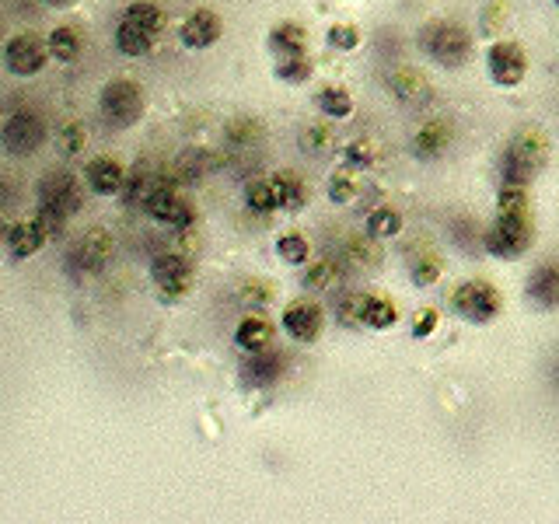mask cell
I'll list each match as a JSON object with an SVG mask.
<instances>
[{"label":"cell","mask_w":559,"mask_h":524,"mask_svg":"<svg viewBox=\"0 0 559 524\" xmlns=\"http://www.w3.org/2000/svg\"><path fill=\"white\" fill-rule=\"evenodd\" d=\"M448 147H451V123L448 119H427L413 137V151H416V158H423V161L441 158Z\"/></svg>","instance_id":"ac0fdd59"},{"label":"cell","mask_w":559,"mask_h":524,"mask_svg":"<svg viewBox=\"0 0 559 524\" xmlns=\"http://www.w3.org/2000/svg\"><path fill=\"white\" fill-rule=\"evenodd\" d=\"M46 49L49 60L56 63H74L81 56V32L74 25H56L53 32L46 35Z\"/></svg>","instance_id":"7402d4cb"},{"label":"cell","mask_w":559,"mask_h":524,"mask_svg":"<svg viewBox=\"0 0 559 524\" xmlns=\"http://www.w3.org/2000/svg\"><path fill=\"white\" fill-rule=\"evenodd\" d=\"M109 259H112V235L105 228H91L74 242L67 266L81 276H91V273H102Z\"/></svg>","instance_id":"7c38bea8"},{"label":"cell","mask_w":559,"mask_h":524,"mask_svg":"<svg viewBox=\"0 0 559 524\" xmlns=\"http://www.w3.org/2000/svg\"><path fill=\"white\" fill-rule=\"evenodd\" d=\"M235 343L242 346L245 353L270 350V346H273V325L266 322V318H259V315L242 318V322H238V329H235Z\"/></svg>","instance_id":"44dd1931"},{"label":"cell","mask_w":559,"mask_h":524,"mask_svg":"<svg viewBox=\"0 0 559 524\" xmlns=\"http://www.w3.org/2000/svg\"><path fill=\"white\" fill-rule=\"evenodd\" d=\"M270 53L283 60V56H297V53H308V32H304L297 21H280V25L270 28V39H266Z\"/></svg>","instance_id":"ffe728a7"},{"label":"cell","mask_w":559,"mask_h":524,"mask_svg":"<svg viewBox=\"0 0 559 524\" xmlns=\"http://www.w3.org/2000/svg\"><path fill=\"white\" fill-rule=\"evenodd\" d=\"M388 91H392L399 102H420V98H427V91H430V84H427V77L420 74V70H413V67H402V70H395L392 77H388Z\"/></svg>","instance_id":"603a6c76"},{"label":"cell","mask_w":559,"mask_h":524,"mask_svg":"<svg viewBox=\"0 0 559 524\" xmlns=\"http://www.w3.org/2000/svg\"><path fill=\"white\" fill-rule=\"evenodd\" d=\"M116 49L123 56H147L154 49V32L133 25V21H119L116 28Z\"/></svg>","instance_id":"484cf974"},{"label":"cell","mask_w":559,"mask_h":524,"mask_svg":"<svg viewBox=\"0 0 559 524\" xmlns=\"http://www.w3.org/2000/svg\"><path fill=\"white\" fill-rule=\"evenodd\" d=\"M259 137H263V126H256L252 119H235V123L228 126V147H235V151L252 147Z\"/></svg>","instance_id":"8d00e7d4"},{"label":"cell","mask_w":559,"mask_h":524,"mask_svg":"<svg viewBox=\"0 0 559 524\" xmlns=\"http://www.w3.org/2000/svg\"><path fill=\"white\" fill-rule=\"evenodd\" d=\"M0 60H4V70L14 77H35L46 70L49 63V49H46V39L35 32H18L11 35V39L4 42V49H0Z\"/></svg>","instance_id":"ba28073f"},{"label":"cell","mask_w":559,"mask_h":524,"mask_svg":"<svg viewBox=\"0 0 559 524\" xmlns=\"http://www.w3.org/2000/svg\"><path fill=\"white\" fill-rule=\"evenodd\" d=\"M528 207V186H500V203L497 214H521Z\"/></svg>","instance_id":"f35d334b"},{"label":"cell","mask_w":559,"mask_h":524,"mask_svg":"<svg viewBox=\"0 0 559 524\" xmlns=\"http://www.w3.org/2000/svg\"><path fill=\"white\" fill-rule=\"evenodd\" d=\"M437 329V308H420L413 322V339H427Z\"/></svg>","instance_id":"ee69618b"},{"label":"cell","mask_w":559,"mask_h":524,"mask_svg":"<svg viewBox=\"0 0 559 524\" xmlns=\"http://www.w3.org/2000/svg\"><path fill=\"white\" fill-rule=\"evenodd\" d=\"M144 210L151 214V221L165 224V228H172V231H189L196 224L193 203L182 193H175V186H165V182L154 189L151 200L144 203Z\"/></svg>","instance_id":"30bf717a"},{"label":"cell","mask_w":559,"mask_h":524,"mask_svg":"<svg viewBox=\"0 0 559 524\" xmlns=\"http://www.w3.org/2000/svg\"><path fill=\"white\" fill-rule=\"evenodd\" d=\"M420 49L434 63L455 70V67H462V63L469 60L472 39H469V32H465L462 25H455V21H430V25L420 32Z\"/></svg>","instance_id":"5b68a950"},{"label":"cell","mask_w":559,"mask_h":524,"mask_svg":"<svg viewBox=\"0 0 559 524\" xmlns=\"http://www.w3.org/2000/svg\"><path fill=\"white\" fill-rule=\"evenodd\" d=\"M549 161V140L539 130H521L500 158V179L504 186H528Z\"/></svg>","instance_id":"6da1fadb"},{"label":"cell","mask_w":559,"mask_h":524,"mask_svg":"<svg viewBox=\"0 0 559 524\" xmlns=\"http://www.w3.org/2000/svg\"><path fill=\"white\" fill-rule=\"evenodd\" d=\"M486 74L500 88H518L528 74V53L518 42H493L486 49Z\"/></svg>","instance_id":"8fae6325"},{"label":"cell","mask_w":559,"mask_h":524,"mask_svg":"<svg viewBox=\"0 0 559 524\" xmlns=\"http://www.w3.org/2000/svg\"><path fill=\"white\" fill-rule=\"evenodd\" d=\"M273 196H277V210H301L308 203V189L294 172H277L270 175Z\"/></svg>","instance_id":"cb8c5ba5"},{"label":"cell","mask_w":559,"mask_h":524,"mask_svg":"<svg viewBox=\"0 0 559 524\" xmlns=\"http://www.w3.org/2000/svg\"><path fill=\"white\" fill-rule=\"evenodd\" d=\"M245 207H249L252 214H273V210H277V196H273L270 179H252L249 186H245Z\"/></svg>","instance_id":"d6a6232c"},{"label":"cell","mask_w":559,"mask_h":524,"mask_svg":"<svg viewBox=\"0 0 559 524\" xmlns=\"http://www.w3.org/2000/svg\"><path fill=\"white\" fill-rule=\"evenodd\" d=\"M49 130L46 119L32 109H18L0 123V147H4L11 158H32L42 144H46Z\"/></svg>","instance_id":"8992f818"},{"label":"cell","mask_w":559,"mask_h":524,"mask_svg":"<svg viewBox=\"0 0 559 524\" xmlns=\"http://www.w3.org/2000/svg\"><path fill=\"white\" fill-rule=\"evenodd\" d=\"M399 322V304L392 301V297H378V294H367L364 301V315H360V325H367V329H392V325Z\"/></svg>","instance_id":"d4e9b609"},{"label":"cell","mask_w":559,"mask_h":524,"mask_svg":"<svg viewBox=\"0 0 559 524\" xmlns=\"http://www.w3.org/2000/svg\"><path fill=\"white\" fill-rule=\"evenodd\" d=\"M402 231V214L392 207H378L367 214V235L374 238V242H381V238H395Z\"/></svg>","instance_id":"4dcf8cb0"},{"label":"cell","mask_w":559,"mask_h":524,"mask_svg":"<svg viewBox=\"0 0 559 524\" xmlns=\"http://www.w3.org/2000/svg\"><path fill=\"white\" fill-rule=\"evenodd\" d=\"M556 7H559V0H556Z\"/></svg>","instance_id":"bcb514c9"},{"label":"cell","mask_w":559,"mask_h":524,"mask_svg":"<svg viewBox=\"0 0 559 524\" xmlns=\"http://www.w3.org/2000/svg\"><path fill=\"white\" fill-rule=\"evenodd\" d=\"M413 283L416 287H430V283H437L441 280V273H444V262L437 252H420V256L413 259Z\"/></svg>","instance_id":"d590c367"},{"label":"cell","mask_w":559,"mask_h":524,"mask_svg":"<svg viewBox=\"0 0 559 524\" xmlns=\"http://www.w3.org/2000/svg\"><path fill=\"white\" fill-rule=\"evenodd\" d=\"M283 332H287L294 343H315L322 336V325H325V311L318 308L315 301H290L283 308Z\"/></svg>","instance_id":"5bb4252c"},{"label":"cell","mask_w":559,"mask_h":524,"mask_svg":"<svg viewBox=\"0 0 559 524\" xmlns=\"http://www.w3.org/2000/svg\"><path fill=\"white\" fill-rule=\"evenodd\" d=\"M532 242H535L532 210H521V214H497L493 228L483 235L486 252H493L497 259H507V262L532 249Z\"/></svg>","instance_id":"277c9868"},{"label":"cell","mask_w":559,"mask_h":524,"mask_svg":"<svg viewBox=\"0 0 559 524\" xmlns=\"http://www.w3.org/2000/svg\"><path fill=\"white\" fill-rule=\"evenodd\" d=\"M35 200H39V217L56 235L81 210V189H77V182L67 172H49L42 175L39 189H35Z\"/></svg>","instance_id":"3957f363"},{"label":"cell","mask_w":559,"mask_h":524,"mask_svg":"<svg viewBox=\"0 0 559 524\" xmlns=\"http://www.w3.org/2000/svg\"><path fill=\"white\" fill-rule=\"evenodd\" d=\"M304 147H308L311 154H322V151H329V144H332V130L329 126H308V130H304Z\"/></svg>","instance_id":"b9f144b4"},{"label":"cell","mask_w":559,"mask_h":524,"mask_svg":"<svg viewBox=\"0 0 559 524\" xmlns=\"http://www.w3.org/2000/svg\"><path fill=\"white\" fill-rule=\"evenodd\" d=\"M528 301L542 311L559 308V262H542L528 276Z\"/></svg>","instance_id":"e0dca14e"},{"label":"cell","mask_w":559,"mask_h":524,"mask_svg":"<svg viewBox=\"0 0 559 524\" xmlns=\"http://www.w3.org/2000/svg\"><path fill=\"white\" fill-rule=\"evenodd\" d=\"M325 193H329V200L339 203V207H346V203H357V196H360V175H357V168L346 165L343 172L332 175L329 186H325Z\"/></svg>","instance_id":"f1b7e54d"},{"label":"cell","mask_w":559,"mask_h":524,"mask_svg":"<svg viewBox=\"0 0 559 524\" xmlns=\"http://www.w3.org/2000/svg\"><path fill=\"white\" fill-rule=\"evenodd\" d=\"M325 42H329L332 49L353 53V49L360 46V28L357 25H332L329 32H325Z\"/></svg>","instance_id":"ab89813d"},{"label":"cell","mask_w":559,"mask_h":524,"mask_svg":"<svg viewBox=\"0 0 559 524\" xmlns=\"http://www.w3.org/2000/svg\"><path fill=\"white\" fill-rule=\"evenodd\" d=\"M151 280L165 301H179L193 290V262L179 252H161L151 259Z\"/></svg>","instance_id":"9c48e42d"},{"label":"cell","mask_w":559,"mask_h":524,"mask_svg":"<svg viewBox=\"0 0 559 524\" xmlns=\"http://www.w3.org/2000/svg\"><path fill=\"white\" fill-rule=\"evenodd\" d=\"M46 7H56V11H63V7H74L77 0H42Z\"/></svg>","instance_id":"f6af8a7d"},{"label":"cell","mask_w":559,"mask_h":524,"mask_svg":"<svg viewBox=\"0 0 559 524\" xmlns=\"http://www.w3.org/2000/svg\"><path fill=\"white\" fill-rule=\"evenodd\" d=\"M123 21H133V25H140V28H147V32L158 35L161 28H165V11H161L158 4H151V0H133V4L123 11Z\"/></svg>","instance_id":"f546056e"},{"label":"cell","mask_w":559,"mask_h":524,"mask_svg":"<svg viewBox=\"0 0 559 524\" xmlns=\"http://www.w3.org/2000/svg\"><path fill=\"white\" fill-rule=\"evenodd\" d=\"M277 256L287 262V266H308L311 262V245L304 235L297 231H287V235L277 238Z\"/></svg>","instance_id":"1f68e13d"},{"label":"cell","mask_w":559,"mask_h":524,"mask_svg":"<svg viewBox=\"0 0 559 524\" xmlns=\"http://www.w3.org/2000/svg\"><path fill=\"white\" fill-rule=\"evenodd\" d=\"M315 105L318 112H322L325 119H346L353 112V98L346 88H336V84H329V88H322L315 95Z\"/></svg>","instance_id":"4316f807"},{"label":"cell","mask_w":559,"mask_h":524,"mask_svg":"<svg viewBox=\"0 0 559 524\" xmlns=\"http://www.w3.org/2000/svg\"><path fill=\"white\" fill-rule=\"evenodd\" d=\"M343 276V262L339 259H315L308 269H304V287L308 290H329L339 283Z\"/></svg>","instance_id":"83f0119b"},{"label":"cell","mask_w":559,"mask_h":524,"mask_svg":"<svg viewBox=\"0 0 559 524\" xmlns=\"http://www.w3.org/2000/svg\"><path fill=\"white\" fill-rule=\"evenodd\" d=\"M451 308L472 325H486L500 315V290L486 280H465L451 290Z\"/></svg>","instance_id":"52a82bcc"},{"label":"cell","mask_w":559,"mask_h":524,"mask_svg":"<svg viewBox=\"0 0 559 524\" xmlns=\"http://www.w3.org/2000/svg\"><path fill=\"white\" fill-rule=\"evenodd\" d=\"M84 144H88V133H84V126H67V130L60 133V151L63 154H81Z\"/></svg>","instance_id":"7bdbcfd3"},{"label":"cell","mask_w":559,"mask_h":524,"mask_svg":"<svg viewBox=\"0 0 559 524\" xmlns=\"http://www.w3.org/2000/svg\"><path fill=\"white\" fill-rule=\"evenodd\" d=\"M311 60L308 53H297V56H283V60H277V67H273V74L280 77L283 84H304L311 77Z\"/></svg>","instance_id":"836d02e7"},{"label":"cell","mask_w":559,"mask_h":524,"mask_svg":"<svg viewBox=\"0 0 559 524\" xmlns=\"http://www.w3.org/2000/svg\"><path fill=\"white\" fill-rule=\"evenodd\" d=\"M84 182L95 196H119L126 186V168L119 165L112 154H95V158L84 165Z\"/></svg>","instance_id":"2e32d148"},{"label":"cell","mask_w":559,"mask_h":524,"mask_svg":"<svg viewBox=\"0 0 559 524\" xmlns=\"http://www.w3.org/2000/svg\"><path fill=\"white\" fill-rule=\"evenodd\" d=\"M49 238H53L49 224L35 214L32 221L7 224L4 228V249H7V256H14V259H28V256H35V252L46 249Z\"/></svg>","instance_id":"4fadbf2b"},{"label":"cell","mask_w":559,"mask_h":524,"mask_svg":"<svg viewBox=\"0 0 559 524\" xmlns=\"http://www.w3.org/2000/svg\"><path fill=\"white\" fill-rule=\"evenodd\" d=\"M343 158H346V165L360 172V168L378 161V144H374V140H353V144L343 147Z\"/></svg>","instance_id":"74e56055"},{"label":"cell","mask_w":559,"mask_h":524,"mask_svg":"<svg viewBox=\"0 0 559 524\" xmlns=\"http://www.w3.org/2000/svg\"><path fill=\"white\" fill-rule=\"evenodd\" d=\"M364 301L367 294H350L339 301V322L343 325H360V315H364Z\"/></svg>","instance_id":"60d3db41"},{"label":"cell","mask_w":559,"mask_h":524,"mask_svg":"<svg viewBox=\"0 0 559 524\" xmlns=\"http://www.w3.org/2000/svg\"><path fill=\"white\" fill-rule=\"evenodd\" d=\"M224 35V25L221 18H217L214 11H207V7H200V11H193L186 21L179 25V42L186 49H196V53H203V49L217 46Z\"/></svg>","instance_id":"9a60e30c"},{"label":"cell","mask_w":559,"mask_h":524,"mask_svg":"<svg viewBox=\"0 0 559 524\" xmlns=\"http://www.w3.org/2000/svg\"><path fill=\"white\" fill-rule=\"evenodd\" d=\"M378 259H381V252H378V245H374L371 235H367V238H350V242H346V262H350V266L374 269V266H378Z\"/></svg>","instance_id":"e575fe53"},{"label":"cell","mask_w":559,"mask_h":524,"mask_svg":"<svg viewBox=\"0 0 559 524\" xmlns=\"http://www.w3.org/2000/svg\"><path fill=\"white\" fill-rule=\"evenodd\" d=\"M280 371H283V357L273 353V346H270V350H263V353H249V360H245V367H242V381L249 388H266L280 378Z\"/></svg>","instance_id":"d6986e66"},{"label":"cell","mask_w":559,"mask_h":524,"mask_svg":"<svg viewBox=\"0 0 559 524\" xmlns=\"http://www.w3.org/2000/svg\"><path fill=\"white\" fill-rule=\"evenodd\" d=\"M144 109H147L144 88H140L137 81H130V77H112L102 88V95H98V112H102L105 123L116 126V130L137 126L140 119H144Z\"/></svg>","instance_id":"7a4b0ae2"}]
</instances>
